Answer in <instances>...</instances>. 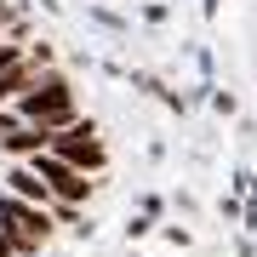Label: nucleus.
Returning <instances> with one entry per match:
<instances>
[{"label":"nucleus","instance_id":"obj_3","mask_svg":"<svg viewBox=\"0 0 257 257\" xmlns=\"http://www.w3.org/2000/svg\"><path fill=\"white\" fill-rule=\"evenodd\" d=\"M52 155H57V160H69V166H80V172H92V177L109 166V155H103V138H97L92 120H74L69 132H57V138H52Z\"/></svg>","mask_w":257,"mask_h":257},{"label":"nucleus","instance_id":"obj_2","mask_svg":"<svg viewBox=\"0 0 257 257\" xmlns=\"http://www.w3.org/2000/svg\"><path fill=\"white\" fill-rule=\"evenodd\" d=\"M0 223L18 234V251H40V240L52 234V211L23 194H0Z\"/></svg>","mask_w":257,"mask_h":257},{"label":"nucleus","instance_id":"obj_5","mask_svg":"<svg viewBox=\"0 0 257 257\" xmlns=\"http://www.w3.org/2000/svg\"><path fill=\"white\" fill-rule=\"evenodd\" d=\"M18 126H23V114L12 109V103H0V143H6V138H12V132H18Z\"/></svg>","mask_w":257,"mask_h":257},{"label":"nucleus","instance_id":"obj_1","mask_svg":"<svg viewBox=\"0 0 257 257\" xmlns=\"http://www.w3.org/2000/svg\"><path fill=\"white\" fill-rule=\"evenodd\" d=\"M12 109L23 114V126H52V132H69L74 120H86L80 114V103H74V86H69V74H57V69H46L29 92L12 103Z\"/></svg>","mask_w":257,"mask_h":257},{"label":"nucleus","instance_id":"obj_6","mask_svg":"<svg viewBox=\"0 0 257 257\" xmlns=\"http://www.w3.org/2000/svg\"><path fill=\"white\" fill-rule=\"evenodd\" d=\"M12 18H18V12H12V6H6V0H0V23H12Z\"/></svg>","mask_w":257,"mask_h":257},{"label":"nucleus","instance_id":"obj_4","mask_svg":"<svg viewBox=\"0 0 257 257\" xmlns=\"http://www.w3.org/2000/svg\"><path fill=\"white\" fill-rule=\"evenodd\" d=\"M52 138H57L52 126H18L0 149H6V155H18V160H29V155H40V149H52Z\"/></svg>","mask_w":257,"mask_h":257}]
</instances>
